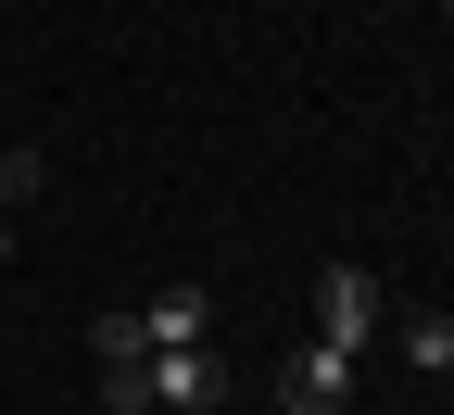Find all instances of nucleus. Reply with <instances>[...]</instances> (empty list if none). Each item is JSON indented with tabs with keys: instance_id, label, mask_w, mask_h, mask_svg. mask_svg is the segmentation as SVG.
Segmentation results:
<instances>
[{
	"instance_id": "obj_1",
	"label": "nucleus",
	"mask_w": 454,
	"mask_h": 415,
	"mask_svg": "<svg viewBox=\"0 0 454 415\" xmlns=\"http://www.w3.org/2000/svg\"><path fill=\"white\" fill-rule=\"evenodd\" d=\"M227 390H240V378H227L215 340H202V352H139V365H101V403H114V415H215Z\"/></svg>"
},
{
	"instance_id": "obj_2",
	"label": "nucleus",
	"mask_w": 454,
	"mask_h": 415,
	"mask_svg": "<svg viewBox=\"0 0 454 415\" xmlns=\"http://www.w3.org/2000/svg\"><path fill=\"white\" fill-rule=\"evenodd\" d=\"M316 340L366 365V340H379V277L366 265H316Z\"/></svg>"
},
{
	"instance_id": "obj_3",
	"label": "nucleus",
	"mask_w": 454,
	"mask_h": 415,
	"mask_svg": "<svg viewBox=\"0 0 454 415\" xmlns=\"http://www.w3.org/2000/svg\"><path fill=\"white\" fill-rule=\"evenodd\" d=\"M278 403H291V415H340V403H354V352H328V340L278 352Z\"/></svg>"
},
{
	"instance_id": "obj_4",
	"label": "nucleus",
	"mask_w": 454,
	"mask_h": 415,
	"mask_svg": "<svg viewBox=\"0 0 454 415\" xmlns=\"http://www.w3.org/2000/svg\"><path fill=\"white\" fill-rule=\"evenodd\" d=\"M139 340H152V352H202V340H215V289H190V277L152 289V303H139Z\"/></svg>"
},
{
	"instance_id": "obj_5",
	"label": "nucleus",
	"mask_w": 454,
	"mask_h": 415,
	"mask_svg": "<svg viewBox=\"0 0 454 415\" xmlns=\"http://www.w3.org/2000/svg\"><path fill=\"white\" fill-rule=\"evenodd\" d=\"M391 327H404V365H429V378H454V315H442V303H404Z\"/></svg>"
},
{
	"instance_id": "obj_6",
	"label": "nucleus",
	"mask_w": 454,
	"mask_h": 415,
	"mask_svg": "<svg viewBox=\"0 0 454 415\" xmlns=\"http://www.w3.org/2000/svg\"><path fill=\"white\" fill-rule=\"evenodd\" d=\"M89 352H101V365H139V352H152V340H139V303H127V315H89Z\"/></svg>"
},
{
	"instance_id": "obj_7",
	"label": "nucleus",
	"mask_w": 454,
	"mask_h": 415,
	"mask_svg": "<svg viewBox=\"0 0 454 415\" xmlns=\"http://www.w3.org/2000/svg\"><path fill=\"white\" fill-rule=\"evenodd\" d=\"M38 189V151H0V265H13V202Z\"/></svg>"
}]
</instances>
